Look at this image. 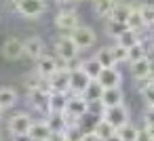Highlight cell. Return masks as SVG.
I'll list each match as a JSON object with an SVG mask.
<instances>
[{
    "label": "cell",
    "mask_w": 154,
    "mask_h": 141,
    "mask_svg": "<svg viewBox=\"0 0 154 141\" xmlns=\"http://www.w3.org/2000/svg\"><path fill=\"white\" fill-rule=\"evenodd\" d=\"M66 112L82 120V118L87 116V99H85L82 95H68V101H66Z\"/></svg>",
    "instance_id": "5bb4252c"
},
{
    "label": "cell",
    "mask_w": 154,
    "mask_h": 141,
    "mask_svg": "<svg viewBox=\"0 0 154 141\" xmlns=\"http://www.w3.org/2000/svg\"><path fill=\"white\" fill-rule=\"evenodd\" d=\"M93 57L99 61V65H101V68H114V65H116V63H114V57H112L110 46H101Z\"/></svg>",
    "instance_id": "83f0119b"
},
{
    "label": "cell",
    "mask_w": 154,
    "mask_h": 141,
    "mask_svg": "<svg viewBox=\"0 0 154 141\" xmlns=\"http://www.w3.org/2000/svg\"><path fill=\"white\" fill-rule=\"evenodd\" d=\"M85 133L87 130L82 128V124H74V126H68L63 130V137H66V141H82Z\"/></svg>",
    "instance_id": "1f68e13d"
},
{
    "label": "cell",
    "mask_w": 154,
    "mask_h": 141,
    "mask_svg": "<svg viewBox=\"0 0 154 141\" xmlns=\"http://www.w3.org/2000/svg\"><path fill=\"white\" fill-rule=\"evenodd\" d=\"M146 82H150V84H154V65H152V70H150V74H148V78H146Z\"/></svg>",
    "instance_id": "60d3db41"
},
{
    "label": "cell",
    "mask_w": 154,
    "mask_h": 141,
    "mask_svg": "<svg viewBox=\"0 0 154 141\" xmlns=\"http://www.w3.org/2000/svg\"><path fill=\"white\" fill-rule=\"evenodd\" d=\"M28 137H30V141H49L51 128L47 126L45 120H32V124L28 128Z\"/></svg>",
    "instance_id": "9a60e30c"
},
{
    "label": "cell",
    "mask_w": 154,
    "mask_h": 141,
    "mask_svg": "<svg viewBox=\"0 0 154 141\" xmlns=\"http://www.w3.org/2000/svg\"><path fill=\"white\" fill-rule=\"evenodd\" d=\"M70 72V88H68V95H82L85 88L89 86V76L80 70V68H74V70H68Z\"/></svg>",
    "instance_id": "ba28073f"
},
{
    "label": "cell",
    "mask_w": 154,
    "mask_h": 141,
    "mask_svg": "<svg viewBox=\"0 0 154 141\" xmlns=\"http://www.w3.org/2000/svg\"><path fill=\"white\" fill-rule=\"evenodd\" d=\"M13 141H30L28 135H13Z\"/></svg>",
    "instance_id": "ab89813d"
},
{
    "label": "cell",
    "mask_w": 154,
    "mask_h": 141,
    "mask_svg": "<svg viewBox=\"0 0 154 141\" xmlns=\"http://www.w3.org/2000/svg\"><path fill=\"white\" fill-rule=\"evenodd\" d=\"M101 118H103L106 122H110L114 128H120L122 124L129 122V107H127L125 103L114 105V107H106V112H103Z\"/></svg>",
    "instance_id": "5b68a950"
},
{
    "label": "cell",
    "mask_w": 154,
    "mask_h": 141,
    "mask_svg": "<svg viewBox=\"0 0 154 141\" xmlns=\"http://www.w3.org/2000/svg\"><path fill=\"white\" fill-rule=\"evenodd\" d=\"M28 103L32 110L40 112V114H49L47 110V103H49V88H32L28 91Z\"/></svg>",
    "instance_id": "9c48e42d"
},
{
    "label": "cell",
    "mask_w": 154,
    "mask_h": 141,
    "mask_svg": "<svg viewBox=\"0 0 154 141\" xmlns=\"http://www.w3.org/2000/svg\"><path fill=\"white\" fill-rule=\"evenodd\" d=\"M131 9H133V4H129V2H122V0H118V2L114 4V9H112V13H110L106 19H114V21H120V23H125V21H127V17H129V13H131Z\"/></svg>",
    "instance_id": "44dd1931"
},
{
    "label": "cell",
    "mask_w": 154,
    "mask_h": 141,
    "mask_svg": "<svg viewBox=\"0 0 154 141\" xmlns=\"http://www.w3.org/2000/svg\"><path fill=\"white\" fill-rule=\"evenodd\" d=\"M116 2H118V0H116Z\"/></svg>",
    "instance_id": "c3c4849f"
},
{
    "label": "cell",
    "mask_w": 154,
    "mask_h": 141,
    "mask_svg": "<svg viewBox=\"0 0 154 141\" xmlns=\"http://www.w3.org/2000/svg\"><path fill=\"white\" fill-rule=\"evenodd\" d=\"M17 99H19V95H17V91L13 86H0V110L2 112L15 107Z\"/></svg>",
    "instance_id": "ac0fdd59"
},
{
    "label": "cell",
    "mask_w": 154,
    "mask_h": 141,
    "mask_svg": "<svg viewBox=\"0 0 154 141\" xmlns=\"http://www.w3.org/2000/svg\"><path fill=\"white\" fill-rule=\"evenodd\" d=\"M148 133H150V137H152V141H154V124H152V126H148Z\"/></svg>",
    "instance_id": "7bdbcfd3"
},
{
    "label": "cell",
    "mask_w": 154,
    "mask_h": 141,
    "mask_svg": "<svg viewBox=\"0 0 154 141\" xmlns=\"http://www.w3.org/2000/svg\"><path fill=\"white\" fill-rule=\"evenodd\" d=\"M66 101H68V95H66V93L49 91V103H47L49 114H59V112H63V110H66Z\"/></svg>",
    "instance_id": "d6986e66"
},
{
    "label": "cell",
    "mask_w": 154,
    "mask_h": 141,
    "mask_svg": "<svg viewBox=\"0 0 154 141\" xmlns=\"http://www.w3.org/2000/svg\"><path fill=\"white\" fill-rule=\"evenodd\" d=\"M125 30H127V26L120 23V21H114V19H106V23H103V32H106V36H110V38H114V40H116Z\"/></svg>",
    "instance_id": "484cf974"
},
{
    "label": "cell",
    "mask_w": 154,
    "mask_h": 141,
    "mask_svg": "<svg viewBox=\"0 0 154 141\" xmlns=\"http://www.w3.org/2000/svg\"><path fill=\"white\" fill-rule=\"evenodd\" d=\"M101 103H103L106 107H114V105L125 103V93H122V88H120V86H114V88H103Z\"/></svg>",
    "instance_id": "e0dca14e"
},
{
    "label": "cell",
    "mask_w": 154,
    "mask_h": 141,
    "mask_svg": "<svg viewBox=\"0 0 154 141\" xmlns=\"http://www.w3.org/2000/svg\"><path fill=\"white\" fill-rule=\"evenodd\" d=\"M34 63H36V70H34V72H36L42 80H49V78L59 70V59H57L55 55H47V53H45V55H40Z\"/></svg>",
    "instance_id": "277c9868"
},
{
    "label": "cell",
    "mask_w": 154,
    "mask_h": 141,
    "mask_svg": "<svg viewBox=\"0 0 154 141\" xmlns=\"http://www.w3.org/2000/svg\"><path fill=\"white\" fill-rule=\"evenodd\" d=\"M97 82L103 86V88H114V86H120L122 84V72L114 68H103L101 74L97 76Z\"/></svg>",
    "instance_id": "8fae6325"
},
{
    "label": "cell",
    "mask_w": 154,
    "mask_h": 141,
    "mask_svg": "<svg viewBox=\"0 0 154 141\" xmlns=\"http://www.w3.org/2000/svg\"><path fill=\"white\" fill-rule=\"evenodd\" d=\"M49 91H55V93H66L68 95V88H70V72L68 70H57L49 80Z\"/></svg>",
    "instance_id": "4fadbf2b"
},
{
    "label": "cell",
    "mask_w": 154,
    "mask_h": 141,
    "mask_svg": "<svg viewBox=\"0 0 154 141\" xmlns=\"http://www.w3.org/2000/svg\"><path fill=\"white\" fill-rule=\"evenodd\" d=\"M2 9L9 13H17V0H2Z\"/></svg>",
    "instance_id": "74e56055"
},
{
    "label": "cell",
    "mask_w": 154,
    "mask_h": 141,
    "mask_svg": "<svg viewBox=\"0 0 154 141\" xmlns=\"http://www.w3.org/2000/svg\"><path fill=\"white\" fill-rule=\"evenodd\" d=\"M135 141H152V137H150V133H148L146 126L137 130V139H135Z\"/></svg>",
    "instance_id": "f35d334b"
},
{
    "label": "cell",
    "mask_w": 154,
    "mask_h": 141,
    "mask_svg": "<svg viewBox=\"0 0 154 141\" xmlns=\"http://www.w3.org/2000/svg\"><path fill=\"white\" fill-rule=\"evenodd\" d=\"M152 124H154V107H146V112H143V126L148 128Z\"/></svg>",
    "instance_id": "8d00e7d4"
},
{
    "label": "cell",
    "mask_w": 154,
    "mask_h": 141,
    "mask_svg": "<svg viewBox=\"0 0 154 141\" xmlns=\"http://www.w3.org/2000/svg\"><path fill=\"white\" fill-rule=\"evenodd\" d=\"M114 4H116V0H93V11H95L97 17H103L106 19L112 13Z\"/></svg>",
    "instance_id": "d4e9b609"
},
{
    "label": "cell",
    "mask_w": 154,
    "mask_h": 141,
    "mask_svg": "<svg viewBox=\"0 0 154 141\" xmlns=\"http://www.w3.org/2000/svg\"><path fill=\"white\" fill-rule=\"evenodd\" d=\"M45 122H47V126L51 128V133H63V130H66V122H63L61 114H47Z\"/></svg>",
    "instance_id": "f1b7e54d"
},
{
    "label": "cell",
    "mask_w": 154,
    "mask_h": 141,
    "mask_svg": "<svg viewBox=\"0 0 154 141\" xmlns=\"http://www.w3.org/2000/svg\"><path fill=\"white\" fill-rule=\"evenodd\" d=\"M139 42V34L137 32H131V30H125L118 38H116V44H120V46H125V49H129V46H133V44H137Z\"/></svg>",
    "instance_id": "4dcf8cb0"
},
{
    "label": "cell",
    "mask_w": 154,
    "mask_h": 141,
    "mask_svg": "<svg viewBox=\"0 0 154 141\" xmlns=\"http://www.w3.org/2000/svg\"><path fill=\"white\" fill-rule=\"evenodd\" d=\"M80 70L89 76V80H97V76L101 74V65H99V61L95 59V57H89V59H82L80 61Z\"/></svg>",
    "instance_id": "603a6c76"
},
{
    "label": "cell",
    "mask_w": 154,
    "mask_h": 141,
    "mask_svg": "<svg viewBox=\"0 0 154 141\" xmlns=\"http://www.w3.org/2000/svg\"><path fill=\"white\" fill-rule=\"evenodd\" d=\"M148 28H150V34L154 36V23H152V26H148Z\"/></svg>",
    "instance_id": "f6af8a7d"
},
{
    "label": "cell",
    "mask_w": 154,
    "mask_h": 141,
    "mask_svg": "<svg viewBox=\"0 0 154 141\" xmlns=\"http://www.w3.org/2000/svg\"><path fill=\"white\" fill-rule=\"evenodd\" d=\"M0 53H2V57L9 59V61H19V59L23 57V40H19V38H15V36L7 38V40L2 42Z\"/></svg>",
    "instance_id": "52a82bcc"
},
{
    "label": "cell",
    "mask_w": 154,
    "mask_h": 141,
    "mask_svg": "<svg viewBox=\"0 0 154 141\" xmlns=\"http://www.w3.org/2000/svg\"><path fill=\"white\" fill-rule=\"evenodd\" d=\"M55 57H59L66 63H70V61H74V59L80 57V51L76 49V44L72 42L70 36H59L55 40Z\"/></svg>",
    "instance_id": "3957f363"
},
{
    "label": "cell",
    "mask_w": 154,
    "mask_h": 141,
    "mask_svg": "<svg viewBox=\"0 0 154 141\" xmlns=\"http://www.w3.org/2000/svg\"><path fill=\"white\" fill-rule=\"evenodd\" d=\"M49 2L47 0H17V15L26 19H38L47 13Z\"/></svg>",
    "instance_id": "7a4b0ae2"
},
{
    "label": "cell",
    "mask_w": 154,
    "mask_h": 141,
    "mask_svg": "<svg viewBox=\"0 0 154 141\" xmlns=\"http://www.w3.org/2000/svg\"><path fill=\"white\" fill-rule=\"evenodd\" d=\"M103 141H120V137H118V135H116V133H114V135H112V137H108V139H103Z\"/></svg>",
    "instance_id": "b9f144b4"
},
{
    "label": "cell",
    "mask_w": 154,
    "mask_h": 141,
    "mask_svg": "<svg viewBox=\"0 0 154 141\" xmlns=\"http://www.w3.org/2000/svg\"><path fill=\"white\" fill-rule=\"evenodd\" d=\"M91 133L97 137V139H108V137H112L114 133H116V128L110 124V122H106L103 118H97L95 122H93V126H91Z\"/></svg>",
    "instance_id": "ffe728a7"
},
{
    "label": "cell",
    "mask_w": 154,
    "mask_h": 141,
    "mask_svg": "<svg viewBox=\"0 0 154 141\" xmlns=\"http://www.w3.org/2000/svg\"><path fill=\"white\" fill-rule=\"evenodd\" d=\"M53 2H57V4H66L68 0H53Z\"/></svg>",
    "instance_id": "ee69618b"
},
{
    "label": "cell",
    "mask_w": 154,
    "mask_h": 141,
    "mask_svg": "<svg viewBox=\"0 0 154 141\" xmlns=\"http://www.w3.org/2000/svg\"><path fill=\"white\" fill-rule=\"evenodd\" d=\"M0 141H2V137H0Z\"/></svg>",
    "instance_id": "7dc6e473"
},
{
    "label": "cell",
    "mask_w": 154,
    "mask_h": 141,
    "mask_svg": "<svg viewBox=\"0 0 154 141\" xmlns=\"http://www.w3.org/2000/svg\"><path fill=\"white\" fill-rule=\"evenodd\" d=\"M32 120H34V118H32L28 112L13 114L11 120H9V133H11V137H13V135H28V128H30Z\"/></svg>",
    "instance_id": "30bf717a"
},
{
    "label": "cell",
    "mask_w": 154,
    "mask_h": 141,
    "mask_svg": "<svg viewBox=\"0 0 154 141\" xmlns=\"http://www.w3.org/2000/svg\"><path fill=\"white\" fill-rule=\"evenodd\" d=\"M55 26L61 32H68L70 34L76 26H80V17H78V13L74 9H63V11H59L55 15Z\"/></svg>",
    "instance_id": "8992f818"
},
{
    "label": "cell",
    "mask_w": 154,
    "mask_h": 141,
    "mask_svg": "<svg viewBox=\"0 0 154 141\" xmlns=\"http://www.w3.org/2000/svg\"><path fill=\"white\" fill-rule=\"evenodd\" d=\"M133 7H135L137 13L141 15L146 28L154 23V4H152V2H143V0H137V4H133Z\"/></svg>",
    "instance_id": "cb8c5ba5"
},
{
    "label": "cell",
    "mask_w": 154,
    "mask_h": 141,
    "mask_svg": "<svg viewBox=\"0 0 154 141\" xmlns=\"http://www.w3.org/2000/svg\"><path fill=\"white\" fill-rule=\"evenodd\" d=\"M101 95H103V86L97 82V80H91L89 82V86L85 88V93H82V97L87 99V101H99L101 99Z\"/></svg>",
    "instance_id": "4316f807"
},
{
    "label": "cell",
    "mask_w": 154,
    "mask_h": 141,
    "mask_svg": "<svg viewBox=\"0 0 154 141\" xmlns=\"http://www.w3.org/2000/svg\"><path fill=\"white\" fill-rule=\"evenodd\" d=\"M0 118H2V110H0Z\"/></svg>",
    "instance_id": "bcb514c9"
},
{
    "label": "cell",
    "mask_w": 154,
    "mask_h": 141,
    "mask_svg": "<svg viewBox=\"0 0 154 141\" xmlns=\"http://www.w3.org/2000/svg\"><path fill=\"white\" fill-rule=\"evenodd\" d=\"M40 55H45V40L40 36H30L23 40V57H30L36 61Z\"/></svg>",
    "instance_id": "7c38bea8"
},
{
    "label": "cell",
    "mask_w": 154,
    "mask_h": 141,
    "mask_svg": "<svg viewBox=\"0 0 154 141\" xmlns=\"http://www.w3.org/2000/svg\"><path fill=\"white\" fill-rule=\"evenodd\" d=\"M139 95H141L146 107H154V84L143 80V86H139Z\"/></svg>",
    "instance_id": "d6a6232c"
},
{
    "label": "cell",
    "mask_w": 154,
    "mask_h": 141,
    "mask_svg": "<svg viewBox=\"0 0 154 141\" xmlns=\"http://www.w3.org/2000/svg\"><path fill=\"white\" fill-rule=\"evenodd\" d=\"M106 112V105L99 101H87V116H93V118H101Z\"/></svg>",
    "instance_id": "e575fe53"
},
{
    "label": "cell",
    "mask_w": 154,
    "mask_h": 141,
    "mask_svg": "<svg viewBox=\"0 0 154 141\" xmlns=\"http://www.w3.org/2000/svg\"><path fill=\"white\" fill-rule=\"evenodd\" d=\"M141 57H148V55H146V51H143V46H141L139 42L127 49V63H135V61H139Z\"/></svg>",
    "instance_id": "836d02e7"
},
{
    "label": "cell",
    "mask_w": 154,
    "mask_h": 141,
    "mask_svg": "<svg viewBox=\"0 0 154 141\" xmlns=\"http://www.w3.org/2000/svg\"><path fill=\"white\" fill-rule=\"evenodd\" d=\"M137 126L135 124H131V122H127V124H122L120 128H116V135L120 137V141H135L137 139Z\"/></svg>",
    "instance_id": "f546056e"
},
{
    "label": "cell",
    "mask_w": 154,
    "mask_h": 141,
    "mask_svg": "<svg viewBox=\"0 0 154 141\" xmlns=\"http://www.w3.org/2000/svg\"><path fill=\"white\" fill-rule=\"evenodd\" d=\"M68 36L72 38V42L76 44L78 51H89V49H93L95 42H97V34H95V30L89 28V26H82V23L76 26Z\"/></svg>",
    "instance_id": "6da1fadb"
},
{
    "label": "cell",
    "mask_w": 154,
    "mask_h": 141,
    "mask_svg": "<svg viewBox=\"0 0 154 141\" xmlns=\"http://www.w3.org/2000/svg\"><path fill=\"white\" fill-rule=\"evenodd\" d=\"M125 26H127V30H131V32H137V34H143L148 28H146V23H143V19H141V15L137 13V9L133 7L131 9V13H129V17H127V21H125Z\"/></svg>",
    "instance_id": "7402d4cb"
},
{
    "label": "cell",
    "mask_w": 154,
    "mask_h": 141,
    "mask_svg": "<svg viewBox=\"0 0 154 141\" xmlns=\"http://www.w3.org/2000/svg\"><path fill=\"white\" fill-rule=\"evenodd\" d=\"M152 59L150 57H141L139 61H135V63H131V76H133V80H146L148 78V74H150V70H152Z\"/></svg>",
    "instance_id": "2e32d148"
},
{
    "label": "cell",
    "mask_w": 154,
    "mask_h": 141,
    "mask_svg": "<svg viewBox=\"0 0 154 141\" xmlns=\"http://www.w3.org/2000/svg\"><path fill=\"white\" fill-rule=\"evenodd\" d=\"M110 51H112L114 63H122V61H127V49H125V46H120V44H112Z\"/></svg>",
    "instance_id": "d590c367"
}]
</instances>
